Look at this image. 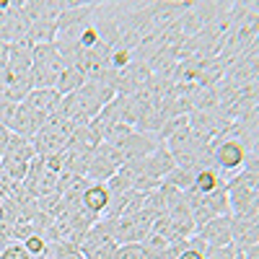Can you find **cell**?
Wrapping results in <instances>:
<instances>
[{
    "instance_id": "obj_1",
    "label": "cell",
    "mask_w": 259,
    "mask_h": 259,
    "mask_svg": "<svg viewBox=\"0 0 259 259\" xmlns=\"http://www.w3.org/2000/svg\"><path fill=\"white\" fill-rule=\"evenodd\" d=\"M249 150L239 143V140H221L212 148V166L221 171L223 177L233 174V171H241L246 163Z\"/></svg>"
},
{
    "instance_id": "obj_2",
    "label": "cell",
    "mask_w": 259,
    "mask_h": 259,
    "mask_svg": "<svg viewBox=\"0 0 259 259\" xmlns=\"http://www.w3.org/2000/svg\"><path fill=\"white\" fill-rule=\"evenodd\" d=\"M158 138L156 135H148V133H133L127 140H122L117 148L122 153V161L124 163H133V161H140L145 156H150L153 150L158 148Z\"/></svg>"
},
{
    "instance_id": "obj_3",
    "label": "cell",
    "mask_w": 259,
    "mask_h": 259,
    "mask_svg": "<svg viewBox=\"0 0 259 259\" xmlns=\"http://www.w3.org/2000/svg\"><path fill=\"white\" fill-rule=\"evenodd\" d=\"M194 233H197L207 246H228V244H233V239H231V215H215V218H210Z\"/></svg>"
},
{
    "instance_id": "obj_4",
    "label": "cell",
    "mask_w": 259,
    "mask_h": 259,
    "mask_svg": "<svg viewBox=\"0 0 259 259\" xmlns=\"http://www.w3.org/2000/svg\"><path fill=\"white\" fill-rule=\"evenodd\" d=\"M171 168H174V158H171L168 148H166L163 143H161L150 156L140 158V171H143L140 177H150V179H161V182H163V177L168 174Z\"/></svg>"
},
{
    "instance_id": "obj_5",
    "label": "cell",
    "mask_w": 259,
    "mask_h": 259,
    "mask_svg": "<svg viewBox=\"0 0 259 259\" xmlns=\"http://www.w3.org/2000/svg\"><path fill=\"white\" fill-rule=\"evenodd\" d=\"M60 101H62V96H60L55 89H39V91H31L21 104H26L29 109H31L41 122H45V119L57 109V106H60Z\"/></svg>"
},
{
    "instance_id": "obj_6",
    "label": "cell",
    "mask_w": 259,
    "mask_h": 259,
    "mask_svg": "<svg viewBox=\"0 0 259 259\" xmlns=\"http://www.w3.org/2000/svg\"><path fill=\"white\" fill-rule=\"evenodd\" d=\"M31 145L36 150V156H55V153H62L65 145H68V140H65L57 130H50V127H41L39 133L31 138Z\"/></svg>"
},
{
    "instance_id": "obj_7",
    "label": "cell",
    "mask_w": 259,
    "mask_h": 259,
    "mask_svg": "<svg viewBox=\"0 0 259 259\" xmlns=\"http://www.w3.org/2000/svg\"><path fill=\"white\" fill-rule=\"evenodd\" d=\"M36 158V150L31 145L29 138H21V135H13L8 138V145H6V153L0 158V163H8V161H21V163H31Z\"/></svg>"
},
{
    "instance_id": "obj_8",
    "label": "cell",
    "mask_w": 259,
    "mask_h": 259,
    "mask_svg": "<svg viewBox=\"0 0 259 259\" xmlns=\"http://www.w3.org/2000/svg\"><path fill=\"white\" fill-rule=\"evenodd\" d=\"M109 200H112V194H109V189H106V184L91 182L83 192V210H89V212L96 215V218H101L106 205H109Z\"/></svg>"
},
{
    "instance_id": "obj_9",
    "label": "cell",
    "mask_w": 259,
    "mask_h": 259,
    "mask_svg": "<svg viewBox=\"0 0 259 259\" xmlns=\"http://www.w3.org/2000/svg\"><path fill=\"white\" fill-rule=\"evenodd\" d=\"M223 184H226V179L218 168H200V171H194L192 189H197L200 194H210L215 189H221Z\"/></svg>"
},
{
    "instance_id": "obj_10",
    "label": "cell",
    "mask_w": 259,
    "mask_h": 259,
    "mask_svg": "<svg viewBox=\"0 0 259 259\" xmlns=\"http://www.w3.org/2000/svg\"><path fill=\"white\" fill-rule=\"evenodd\" d=\"M83 83H85V75L78 70V65H68V68L60 73V78L55 83V91L60 96H68V94H75Z\"/></svg>"
},
{
    "instance_id": "obj_11",
    "label": "cell",
    "mask_w": 259,
    "mask_h": 259,
    "mask_svg": "<svg viewBox=\"0 0 259 259\" xmlns=\"http://www.w3.org/2000/svg\"><path fill=\"white\" fill-rule=\"evenodd\" d=\"M26 36L34 41V45H52V41L57 39V24L55 21L39 18V21H34V24L29 26Z\"/></svg>"
},
{
    "instance_id": "obj_12",
    "label": "cell",
    "mask_w": 259,
    "mask_h": 259,
    "mask_svg": "<svg viewBox=\"0 0 259 259\" xmlns=\"http://www.w3.org/2000/svg\"><path fill=\"white\" fill-rule=\"evenodd\" d=\"M114 166L112 163H106L101 156H96V153H91V161H89V166H85V179L89 182H99V184H104L109 177H114Z\"/></svg>"
},
{
    "instance_id": "obj_13",
    "label": "cell",
    "mask_w": 259,
    "mask_h": 259,
    "mask_svg": "<svg viewBox=\"0 0 259 259\" xmlns=\"http://www.w3.org/2000/svg\"><path fill=\"white\" fill-rule=\"evenodd\" d=\"M256 226H259V207L251 210V212L239 215V218H231V239H233V241L241 239L246 231H251V228H256Z\"/></svg>"
},
{
    "instance_id": "obj_14",
    "label": "cell",
    "mask_w": 259,
    "mask_h": 259,
    "mask_svg": "<svg viewBox=\"0 0 259 259\" xmlns=\"http://www.w3.org/2000/svg\"><path fill=\"white\" fill-rule=\"evenodd\" d=\"M192 182H194V171H187V168H179V166H174V168H171L168 174L163 177V184L174 187V189H179V192H187V189L192 187Z\"/></svg>"
},
{
    "instance_id": "obj_15",
    "label": "cell",
    "mask_w": 259,
    "mask_h": 259,
    "mask_svg": "<svg viewBox=\"0 0 259 259\" xmlns=\"http://www.w3.org/2000/svg\"><path fill=\"white\" fill-rule=\"evenodd\" d=\"M205 205L210 207L212 215H231V210H228V194H226L223 187L210 192V194H205Z\"/></svg>"
},
{
    "instance_id": "obj_16",
    "label": "cell",
    "mask_w": 259,
    "mask_h": 259,
    "mask_svg": "<svg viewBox=\"0 0 259 259\" xmlns=\"http://www.w3.org/2000/svg\"><path fill=\"white\" fill-rule=\"evenodd\" d=\"M135 133V127H130V124H124V122H114L109 130L104 133V138H101V143H112V145H119L122 140H127L130 135Z\"/></svg>"
},
{
    "instance_id": "obj_17",
    "label": "cell",
    "mask_w": 259,
    "mask_h": 259,
    "mask_svg": "<svg viewBox=\"0 0 259 259\" xmlns=\"http://www.w3.org/2000/svg\"><path fill=\"white\" fill-rule=\"evenodd\" d=\"M16 112H18V104H16V101L0 99V124H3V127L8 130V133H11V127H13Z\"/></svg>"
},
{
    "instance_id": "obj_18",
    "label": "cell",
    "mask_w": 259,
    "mask_h": 259,
    "mask_svg": "<svg viewBox=\"0 0 259 259\" xmlns=\"http://www.w3.org/2000/svg\"><path fill=\"white\" fill-rule=\"evenodd\" d=\"M236 254H239L236 244H228V246H207L202 256L205 259H236Z\"/></svg>"
},
{
    "instance_id": "obj_19",
    "label": "cell",
    "mask_w": 259,
    "mask_h": 259,
    "mask_svg": "<svg viewBox=\"0 0 259 259\" xmlns=\"http://www.w3.org/2000/svg\"><path fill=\"white\" fill-rule=\"evenodd\" d=\"M78 45H80V50H83V52L99 45V31L94 29V24H91V21L83 26V31H80V39H78Z\"/></svg>"
},
{
    "instance_id": "obj_20",
    "label": "cell",
    "mask_w": 259,
    "mask_h": 259,
    "mask_svg": "<svg viewBox=\"0 0 259 259\" xmlns=\"http://www.w3.org/2000/svg\"><path fill=\"white\" fill-rule=\"evenodd\" d=\"M0 259H31V256H29V251L24 249V244L11 241L8 246L0 249Z\"/></svg>"
},
{
    "instance_id": "obj_21",
    "label": "cell",
    "mask_w": 259,
    "mask_h": 259,
    "mask_svg": "<svg viewBox=\"0 0 259 259\" xmlns=\"http://www.w3.org/2000/svg\"><path fill=\"white\" fill-rule=\"evenodd\" d=\"M21 244H24V249L29 251V256H41V254H45L47 251V241L45 239H41V236H29V239L26 241H21Z\"/></svg>"
},
{
    "instance_id": "obj_22",
    "label": "cell",
    "mask_w": 259,
    "mask_h": 259,
    "mask_svg": "<svg viewBox=\"0 0 259 259\" xmlns=\"http://www.w3.org/2000/svg\"><path fill=\"white\" fill-rule=\"evenodd\" d=\"M114 259H143V246L140 244H119L114 251Z\"/></svg>"
},
{
    "instance_id": "obj_23",
    "label": "cell",
    "mask_w": 259,
    "mask_h": 259,
    "mask_svg": "<svg viewBox=\"0 0 259 259\" xmlns=\"http://www.w3.org/2000/svg\"><path fill=\"white\" fill-rule=\"evenodd\" d=\"M3 166H6V171H8L11 182H24L26 171H29V163H21V161H8V163H3Z\"/></svg>"
},
{
    "instance_id": "obj_24",
    "label": "cell",
    "mask_w": 259,
    "mask_h": 259,
    "mask_svg": "<svg viewBox=\"0 0 259 259\" xmlns=\"http://www.w3.org/2000/svg\"><path fill=\"white\" fill-rule=\"evenodd\" d=\"M177 259H205V256H202L200 251H194V249H189V246H187V249H184Z\"/></svg>"
}]
</instances>
